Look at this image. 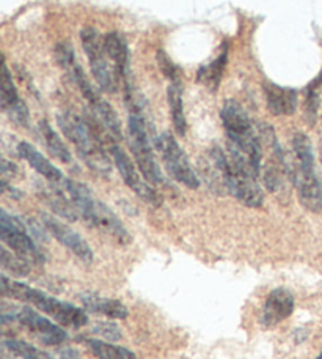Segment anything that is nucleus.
Returning <instances> with one entry per match:
<instances>
[{
	"mask_svg": "<svg viewBox=\"0 0 322 359\" xmlns=\"http://www.w3.org/2000/svg\"><path fill=\"white\" fill-rule=\"evenodd\" d=\"M2 109L16 125L22 128H27L30 125L29 107L21 100V96L18 95L16 86L13 82V76L6 63H4L2 68Z\"/></svg>",
	"mask_w": 322,
	"mask_h": 359,
	"instance_id": "12",
	"label": "nucleus"
},
{
	"mask_svg": "<svg viewBox=\"0 0 322 359\" xmlns=\"http://www.w3.org/2000/svg\"><path fill=\"white\" fill-rule=\"evenodd\" d=\"M55 359H80V356L73 348H62V350L57 351Z\"/></svg>",
	"mask_w": 322,
	"mask_h": 359,
	"instance_id": "27",
	"label": "nucleus"
},
{
	"mask_svg": "<svg viewBox=\"0 0 322 359\" xmlns=\"http://www.w3.org/2000/svg\"><path fill=\"white\" fill-rule=\"evenodd\" d=\"M80 299L85 309L94 313H101V316H106L108 318L125 320L129 313L127 307L118 299L102 298L98 297V294H83Z\"/></svg>",
	"mask_w": 322,
	"mask_h": 359,
	"instance_id": "17",
	"label": "nucleus"
},
{
	"mask_svg": "<svg viewBox=\"0 0 322 359\" xmlns=\"http://www.w3.org/2000/svg\"><path fill=\"white\" fill-rule=\"evenodd\" d=\"M2 288L4 297H8L18 301H24V303L31 304L36 307L38 311L46 313L50 318H54L55 322L60 325L69 326V328H82L88 323V316L83 309H79L69 303H64V301L57 299L54 297H49L41 290H36V288H31L21 282H15L2 276Z\"/></svg>",
	"mask_w": 322,
	"mask_h": 359,
	"instance_id": "2",
	"label": "nucleus"
},
{
	"mask_svg": "<svg viewBox=\"0 0 322 359\" xmlns=\"http://www.w3.org/2000/svg\"><path fill=\"white\" fill-rule=\"evenodd\" d=\"M2 266L5 271H11L15 276H27L30 271V264L19 255H13L5 246L2 248Z\"/></svg>",
	"mask_w": 322,
	"mask_h": 359,
	"instance_id": "23",
	"label": "nucleus"
},
{
	"mask_svg": "<svg viewBox=\"0 0 322 359\" xmlns=\"http://www.w3.org/2000/svg\"><path fill=\"white\" fill-rule=\"evenodd\" d=\"M43 224L48 232L52 235L60 245L69 249L76 257H79L82 262H85V264H92L94 259L93 249L90 248L88 243L83 240L79 233L74 232V230L66 226V224L55 219V217L50 215H43Z\"/></svg>",
	"mask_w": 322,
	"mask_h": 359,
	"instance_id": "11",
	"label": "nucleus"
},
{
	"mask_svg": "<svg viewBox=\"0 0 322 359\" xmlns=\"http://www.w3.org/2000/svg\"><path fill=\"white\" fill-rule=\"evenodd\" d=\"M57 123L90 169L102 177L111 175V159L102 147L101 136L96 133L88 118H82L80 115L66 111L57 115Z\"/></svg>",
	"mask_w": 322,
	"mask_h": 359,
	"instance_id": "1",
	"label": "nucleus"
},
{
	"mask_svg": "<svg viewBox=\"0 0 322 359\" xmlns=\"http://www.w3.org/2000/svg\"><path fill=\"white\" fill-rule=\"evenodd\" d=\"M225 65H227V50L217 57V59L209 63L208 67H203L198 72V82H202L206 87H209L211 90H217L218 84H220L222 76H223V69Z\"/></svg>",
	"mask_w": 322,
	"mask_h": 359,
	"instance_id": "21",
	"label": "nucleus"
},
{
	"mask_svg": "<svg viewBox=\"0 0 322 359\" xmlns=\"http://www.w3.org/2000/svg\"><path fill=\"white\" fill-rule=\"evenodd\" d=\"M40 133H41V136L44 139V144H46L50 155L59 159L60 163L69 164L71 163V153L68 150V147L63 144L62 137L55 133L54 128L50 126L46 120H43L40 123Z\"/></svg>",
	"mask_w": 322,
	"mask_h": 359,
	"instance_id": "19",
	"label": "nucleus"
},
{
	"mask_svg": "<svg viewBox=\"0 0 322 359\" xmlns=\"http://www.w3.org/2000/svg\"><path fill=\"white\" fill-rule=\"evenodd\" d=\"M93 332L99 334L106 341H118L121 339V330L118 328L117 323H98L93 328Z\"/></svg>",
	"mask_w": 322,
	"mask_h": 359,
	"instance_id": "26",
	"label": "nucleus"
},
{
	"mask_svg": "<svg viewBox=\"0 0 322 359\" xmlns=\"http://www.w3.org/2000/svg\"><path fill=\"white\" fill-rule=\"evenodd\" d=\"M0 238L5 246H8L13 252L29 264L43 265L46 260L40 248L24 230V224L10 216L5 210H2V215H0Z\"/></svg>",
	"mask_w": 322,
	"mask_h": 359,
	"instance_id": "8",
	"label": "nucleus"
},
{
	"mask_svg": "<svg viewBox=\"0 0 322 359\" xmlns=\"http://www.w3.org/2000/svg\"><path fill=\"white\" fill-rule=\"evenodd\" d=\"M111 155L113 158V163L117 165L121 178H123V182L129 186V188H131L135 194H137L141 201H145L146 203H151L154 207L160 205V198L158 196L156 189L146 182L144 175L139 174L134 163L131 161V158L126 155V151L123 149H120L117 144L112 142Z\"/></svg>",
	"mask_w": 322,
	"mask_h": 359,
	"instance_id": "9",
	"label": "nucleus"
},
{
	"mask_svg": "<svg viewBox=\"0 0 322 359\" xmlns=\"http://www.w3.org/2000/svg\"><path fill=\"white\" fill-rule=\"evenodd\" d=\"M104 46L118 78L129 86V49L125 36L118 32H108L104 35Z\"/></svg>",
	"mask_w": 322,
	"mask_h": 359,
	"instance_id": "15",
	"label": "nucleus"
},
{
	"mask_svg": "<svg viewBox=\"0 0 322 359\" xmlns=\"http://www.w3.org/2000/svg\"><path fill=\"white\" fill-rule=\"evenodd\" d=\"M4 347L10 351V353L16 355L22 359H54L50 355L44 353V351L31 347L30 344H25L18 339H5Z\"/></svg>",
	"mask_w": 322,
	"mask_h": 359,
	"instance_id": "22",
	"label": "nucleus"
},
{
	"mask_svg": "<svg viewBox=\"0 0 322 359\" xmlns=\"http://www.w3.org/2000/svg\"><path fill=\"white\" fill-rule=\"evenodd\" d=\"M222 123L228 137V149L241 151L258 175L261 174L262 149L261 140L255 131L252 120L244 107L234 100H227L220 112Z\"/></svg>",
	"mask_w": 322,
	"mask_h": 359,
	"instance_id": "3",
	"label": "nucleus"
},
{
	"mask_svg": "<svg viewBox=\"0 0 322 359\" xmlns=\"http://www.w3.org/2000/svg\"><path fill=\"white\" fill-rule=\"evenodd\" d=\"M80 217H83L90 226H93L96 229L102 230V232H106L107 235H111L112 238L121 243V245H127V243L131 241V235H129L126 227L121 224L118 216L115 215L106 203L96 201V198H93L88 207L83 210Z\"/></svg>",
	"mask_w": 322,
	"mask_h": 359,
	"instance_id": "10",
	"label": "nucleus"
},
{
	"mask_svg": "<svg viewBox=\"0 0 322 359\" xmlns=\"http://www.w3.org/2000/svg\"><path fill=\"white\" fill-rule=\"evenodd\" d=\"M316 359H322V351H321V355H319Z\"/></svg>",
	"mask_w": 322,
	"mask_h": 359,
	"instance_id": "28",
	"label": "nucleus"
},
{
	"mask_svg": "<svg viewBox=\"0 0 322 359\" xmlns=\"http://www.w3.org/2000/svg\"><path fill=\"white\" fill-rule=\"evenodd\" d=\"M80 41L88 57L93 78L98 82L99 88L107 93L117 92L120 78L115 68L108 65L111 59L106 53L104 36H101L99 32L93 27H85L80 32Z\"/></svg>",
	"mask_w": 322,
	"mask_h": 359,
	"instance_id": "5",
	"label": "nucleus"
},
{
	"mask_svg": "<svg viewBox=\"0 0 322 359\" xmlns=\"http://www.w3.org/2000/svg\"><path fill=\"white\" fill-rule=\"evenodd\" d=\"M169 106H170V115L173 126H175V131L178 136H186V131H188V120H186L184 114V106H183V88L181 82H172L169 87Z\"/></svg>",
	"mask_w": 322,
	"mask_h": 359,
	"instance_id": "18",
	"label": "nucleus"
},
{
	"mask_svg": "<svg viewBox=\"0 0 322 359\" xmlns=\"http://www.w3.org/2000/svg\"><path fill=\"white\" fill-rule=\"evenodd\" d=\"M156 147L160 156H162L165 169L170 174V177L176 180L178 183L184 184L186 188L197 189L200 186V180L192 169L188 155L179 147L176 139L170 133H162L156 139Z\"/></svg>",
	"mask_w": 322,
	"mask_h": 359,
	"instance_id": "7",
	"label": "nucleus"
},
{
	"mask_svg": "<svg viewBox=\"0 0 322 359\" xmlns=\"http://www.w3.org/2000/svg\"><path fill=\"white\" fill-rule=\"evenodd\" d=\"M269 111L274 115H291L298 107V93L293 88H283L275 84L264 86Z\"/></svg>",
	"mask_w": 322,
	"mask_h": 359,
	"instance_id": "16",
	"label": "nucleus"
},
{
	"mask_svg": "<svg viewBox=\"0 0 322 359\" xmlns=\"http://www.w3.org/2000/svg\"><path fill=\"white\" fill-rule=\"evenodd\" d=\"M2 318L5 323L18 322L22 328L40 339L44 345H62L68 341V334L59 325L52 323L30 307H11V312L4 307Z\"/></svg>",
	"mask_w": 322,
	"mask_h": 359,
	"instance_id": "6",
	"label": "nucleus"
},
{
	"mask_svg": "<svg viewBox=\"0 0 322 359\" xmlns=\"http://www.w3.org/2000/svg\"><path fill=\"white\" fill-rule=\"evenodd\" d=\"M87 347L98 359H137L131 350L99 339H87Z\"/></svg>",
	"mask_w": 322,
	"mask_h": 359,
	"instance_id": "20",
	"label": "nucleus"
},
{
	"mask_svg": "<svg viewBox=\"0 0 322 359\" xmlns=\"http://www.w3.org/2000/svg\"><path fill=\"white\" fill-rule=\"evenodd\" d=\"M158 63H159L160 72L165 74L167 79H170V82H179V69L176 68L175 63L170 60V57L164 53V50H159L158 53Z\"/></svg>",
	"mask_w": 322,
	"mask_h": 359,
	"instance_id": "25",
	"label": "nucleus"
},
{
	"mask_svg": "<svg viewBox=\"0 0 322 359\" xmlns=\"http://www.w3.org/2000/svg\"><path fill=\"white\" fill-rule=\"evenodd\" d=\"M294 297L286 288H276L269 293L266 303L262 306L261 323L266 328L281 323L294 312Z\"/></svg>",
	"mask_w": 322,
	"mask_h": 359,
	"instance_id": "13",
	"label": "nucleus"
},
{
	"mask_svg": "<svg viewBox=\"0 0 322 359\" xmlns=\"http://www.w3.org/2000/svg\"><path fill=\"white\" fill-rule=\"evenodd\" d=\"M18 153L30 164V168H34L43 178H46L48 183L57 186H63L66 183L68 178L62 174V170L57 169L48 158H44L34 145H30L29 142H21L18 145Z\"/></svg>",
	"mask_w": 322,
	"mask_h": 359,
	"instance_id": "14",
	"label": "nucleus"
},
{
	"mask_svg": "<svg viewBox=\"0 0 322 359\" xmlns=\"http://www.w3.org/2000/svg\"><path fill=\"white\" fill-rule=\"evenodd\" d=\"M127 139L129 147L134 155L135 163H137L140 174L153 186H164L165 178L160 172L159 165L154 158V151L151 147L150 134H148L146 121L141 114L129 112L127 120Z\"/></svg>",
	"mask_w": 322,
	"mask_h": 359,
	"instance_id": "4",
	"label": "nucleus"
},
{
	"mask_svg": "<svg viewBox=\"0 0 322 359\" xmlns=\"http://www.w3.org/2000/svg\"><path fill=\"white\" fill-rule=\"evenodd\" d=\"M55 59H57V62H59V65L66 73L77 63L76 55H74V50H73V48H71V44H68V43L57 44V48H55Z\"/></svg>",
	"mask_w": 322,
	"mask_h": 359,
	"instance_id": "24",
	"label": "nucleus"
}]
</instances>
